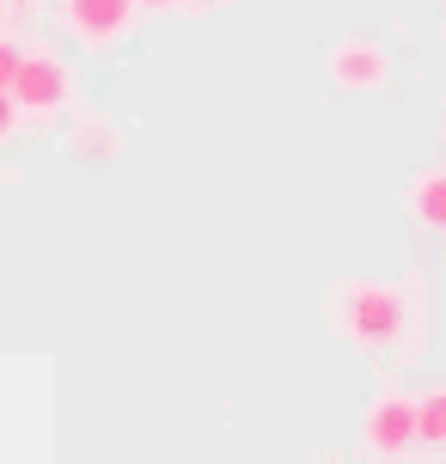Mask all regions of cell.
<instances>
[{
  "instance_id": "1",
  "label": "cell",
  "mask_w": 446,
  "mask_h": 464,
  "mask_svg": "<svg viewBox=\"0 0 446 464\" xmlns=\"http://www.w3.org/2000/svg\"><path fill=\"white\" fill-rule=\"evenodd\" d=\"M330 324L354 348H398L410 324V294L392 281H343L330 287Z\"/></svg>"
},
{
  "instance_id": "2",
  "label": "cell",
  "mask_w": 446,
  "mask_h": 464,
  "mask_svg": "<svg viewBox=\"0 0 446 464\" xmlns=\"http://www.w3.org/2000/svg\"><path fill=\"white\" fill-rule=\"evenodd\" d=\"M13 104H19V116H55L73 104V73L68 62H55V55H19V68H13Z\"/></svg>"
},
{
  "instance_id": "3",
  "label": "cell",
  "mask_w": 446,
  "mask_h": 464,
  "mask_svg": "<svg viewBox=\"0 0 446 464\" xmlns=\"http://www.w3.org/2000/svg\"><path fill=\"white\" fill-rule=\"evenodd\" d=\"M361 440L373 459H403L416 446V397L403 392H385L367 403V421H361Z\"/></svg>"
},
{
  "instance_id": "4",
  "label": "cell",
  "mask_w": 446,
  "mask_h": 464,
  "mask_svg": "<svg viewBox=\"0 0 446 464\" xmlns=\"http://www.w3.org/2000/svg\"><path fill=\"white\" fill-rule=\"evenodd\" d=\"M135 0H62V19L86 49H111L135 31Z\"/></svg>"
},
{
  "instance_id": "5",
  "label": "cell",
  "mask_w": 446,
  "mask_h": 464,
  "mask_svg": "<svg viewBox=\"0 0 446 464\" xmlns=\"http://www.w3.org/2000/svg\"><path fill=\"white\" fill-rule=\"evenodd\" d=\"M392 80V55L373 37H343L330 49V86L336 92H379Z\"/></svg>"
},
{
  "instance_id": "6",
  "label": "cell",
  "mask_w": 446,
  "mask_h": 464,
  "mask_svg": "<svg viewBox=\"0 0 446 464\" xmlns=\"http://www.w3.org/2000/svg\"><path fill=\"white\" fill-rule=\"evenodd\" d=\"M403 208H410V220H416L422 232H441L446 238V165L416 171V184L403 189Z\"/></svg>"
},
{
  "instance_id": "7",
  "label": "cell",
  "mask_w": 446,
  "mask_h": 464,
  "mask_svg": "<svg viewBox=\"0 0 446 464\" xmlns=\"http://www.w3.org/2000/svg\"><path fill=\"white\" fill-rule=\"evenodd\" d=\"M68 147L80 153V160H117L122 153V129L104 122V116H80V122L68 129Z\"/></svg>"
},
{
  "instance_id": "8",
  "label": "cell",
  "mask_w": 446,
  "mask_h": 464,
  "mask_svg": "<svg viewBox=\"0 0 446 464\" xmlns=\"http://www.w3.org/2000/svg\"><path fill=\"white\" fill-rule=\"evenodd\" d=\"M416 446L446 452V385H434V392L416 397Z\"/></svg>"
},
{
  "instance_id": "9",
  "label": "cell",
  "mask_w": 446,
  "mask_h": 464,
  "mask_svg": "<svg viewBox=\"0 0 446 464\" xmlns=\"http://www.w3.org/2000/svg\"><path fill=\"white\" fill-rule=\"evenodd\" d=\"M13 129H19V104L13 92H0V140H13Z\"/></svg>"
},
{
  "instance_id": "10",
  "label": "cell",
  "mask_w": 446,
  "mask_h": 464,
  "mask_svg": "<svg viewBox=\"0 0 446 464\" xmlns=\"http://www.w3.org/2000/svg\"><path fill=\"white\" fill-rule=\"evenodd\" d=\"M19 55H24V49L0 44V92H6V86H13V68H19Z\"/></svg>"
},
{
  "instance_id": "11",
  "label": "cell",
  "mask_w": 446,
  "mask_h": 464,
  "mask_svg": "<svg viewBox=\"0 0 446 464\" xmlns=\"http://www.w3.org/2000/svg\"><path fill=\"white\" fill-rule=\"evenodd\" d=\"M135 6H147V13H171L178 0H135Z\"/></svg>"
},
{
  "instance_id": "12",
  "label": "cell",
  "mask_w": 446,
  "mask_h": 464,
  "mask_svg": "<svg viewBox=\"0 0 446 464\" xmlns=\"http://www.w3.org/2000/svg\"><path fill=\"white\" fill-rule=\"evenodd\" d=\"M178 6H196V13H214V6H227V0H178Z\"/></svg>"
},
{
  "instance_id": "13",
  "label": "cell",
  "mask_w": 446,
  "mask_h": 464,
  "mask_svg": "<svg viewBox=\"0 0 446 464\" xmlns=\"http://www.w3.org/2000/svg\"><path fill=\"white\" fill-rule=\"evenodd\" d=\"M6 6H31V0H6Z\"/></svg>"
},
{
  "instance_id": "14",
  "label": "cell",
  "mask_w": 446,
  "mask_h": 464,
  "mask_svg": "<svg viewBox=\"0 0 446 464\" xmlns=\"http://www.w3.org/2000/svg\"><path fill=\"white\" fill-rule=\"evenodd\" d=\"M441 147H446V129H441Z\"/></svg>"
}]
</instances>
